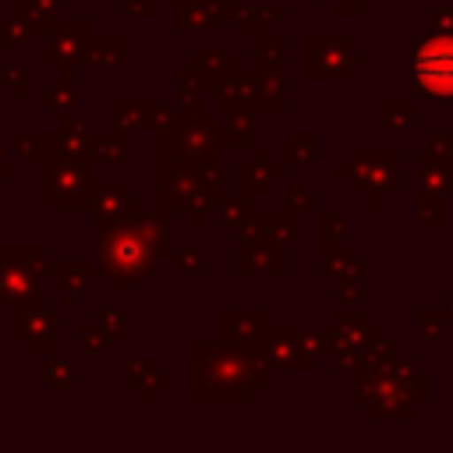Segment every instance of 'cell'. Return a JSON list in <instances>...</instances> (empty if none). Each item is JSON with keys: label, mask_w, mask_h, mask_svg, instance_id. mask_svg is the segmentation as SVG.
Masks as SVG:
<instances>
[{"label": "cell", "mask_w": 453, "mask_h": 453, "mask_svg": "<svg viewBox=\"0 0 453 453\" xmlns=\"http://www.w3.org/2000/svg\"><path fill=\"white\" fill-rule=\"evenodd\" d=\"M414 71H418V81L425 92H435V96H453V39H428L421 50H418V60H414Z\"/></svg>", "instance_id": "6da1fadb"}]
</instances>
